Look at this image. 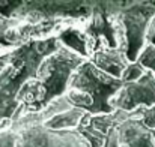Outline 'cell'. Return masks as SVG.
I'll return each mask as SVG.
<instances>
[{
  "instance_id": "6da1fadb",
  "label": "cell",
  "mask_w": 155,
  "mask_h": 147,
  "mask_svg": "<svg viewBox=\"0 0 155 147\" xmlns=\"http://www.w3.org/2000/svg\"><path fill=\"white\" fill-rule=\"evenodd\" d=\"M57 36L32 39L8 53L9 63L0 74V123L12 120L20 108V98L38 80L42 62L60 48Z\"/></svg>"
},
{
  "instance_id": "7a4b0ae2",
  "label": "cell",
  "mask_w": 155,
  "mask_h": 147,
  "mask_svg": "<svg viewBox=\"0 0 155 147\" xmlns=\"http://www.w3.org/2000/svg\"><path fill=\"white\" fill-rule=\"evenodd\" d=\"M84 62V57L60 45V48L42 62L38 80L33 81L21 95L20 108L12 120H17L24 114L41 113L53 101L65 96L72 75Z\"/></svg>"
},
{
  "instance_id": "3957f363",
  "label": "cell",
  "mask_w": 155,
  "mask_h": 147,
  "mask_svg": "<svg viewBox=\"0 0 155 147\" xmlns=\"http://www.w3.org/2000/svg\"><path fill=\"white\" fill-rule=\"evenodd\" d=\"M124 84L125 83L122 80L104 74L91 60H86L72 75L68 90L84 95L89 101L87 114L98 116L114 111L111 102L122 90Z\"/></svg>"
},
{
  "instance_id": "277c9868",
  "label": "cell",
  "mask_w": 155,
  "mask_h": 147,
  "mask_svg": "<svg viewBox=\"0 0 155 147\" xmlns=\"http://www.w3.org/2000/svg\"><path fill=\"white\" fill-rule=\"evenodd\" d=\"M11 129L18 135L17 147H91L77 129H50L33 114L12 120Z\"/></svg>"
},
{
  "instance_id": "5b68a950",
  "label": "cell",
  "mask_w": 155,
  "mask_h": 147,
  "mask_svg": "<svg viewBox=\"0 0 155 147\" xmlns=\"http://www.w3.org/2000/svg\"><path fill=\"white\" fill-rule=\"evenodd\" d=\"M122 6L124 2H95L91 18L81 24L89 39L91 54L101 42H105L110 48L125 47L124 29L120 23Z\"/></svg>"
},
{
  "instance_id": "8992f818",
  "label": "cell",
  "mask_w": 155,
  "mask_h": 147,
  "mask_svg": "<svg viewBox=\"0 0 155 147\" xmlns=\"http://www.w3.org/2000/svg\"><path fill=\"white\" fill-rule=\"evenodd\" d=\"M154 18L155 2H124L120 23L130 63H136L148 45V35Z\"/></svg>"
},
{
  "instance_id": "52a82bcc",
  "label": "cell",
  "mask_w": 155,
  "mask_h": 147,
  "mask_svg": "<svg viewBox=\"0 0 155 147\" xmlns=\"http://www.w3.org/2000/svg\"><path fill=\"white\" fill-rule=\"evenodd\" d=\"M94 5L95 2H23L14 18L27 24H38L48 20H75L84 23L91 18Z\"/></svg>"
},
{
  "instance_id": "ba28073f",
  "label": "cell",
  "mask_w": 155,
  "mask_h": 147,
  "mask_svg": "<svg viewBox=\"0 0 155 147\" xmlns=\"http://www.w3.org/2000/svg\"><path fill=\"white\" fill-rule=\"evenodd\" d=\"M114 110L133 113L139 108H148L155 105V72L148 71L137 81L125 83L122 90L113 99Z\"/></svg>"
},
{
  "instance_id": "9c48e42d",
  "label": "cell",
  "mask_w": 155,
  "mask_h": 147,
  "mask_svg": "<svg viewBox=\"0 0 155 147\" xmlns=\"http://www.w3.org/2000/svg\"><path fill=\"white\" fill-rule=\"evenodd\" d=\"M130 117L131 113L122 110H114L110 114L98 116L86 114L77 131L80 135L84 137V140L89 143L91 147H104L108 138L113 135V132L119 128V125L128 120Z\"/></svg>"
},
{
  "instance_id": "30bf717a",
  "label": "cell",
  "mask_w": 155,
  "mask_h": 147,
  "mask_svg": "<svg viewBox=\"0 0 155 147\" xmlns=\"http://www.w3.org/2000/svg\"><path fill=\"white\" fill-rule=\"evenodd\" d=\"M89 60L100 71H103L104 74H107L113 78H117V80H122L124 72L130 65L125 47L110 48V47H107L105 42H101L97 47V50L91 54Z\"/></svg>"
},
{
  "instance_id": "8fae6325",
  "label": "cell",
  "mask_w": 155,
  "mask_h": 147,
  "mask_svg": "<svg viewBox=\"0 0 155 147\" xmlns=\"http://www.w3.org/2000/svg\"><path fill=\"white\" fill-rule=\"evenodd\" d=\"M119 144L120 147H155L154 131L146 128L140 119L131 117L119 125Z\"/></svg>"
},
{
  "instance_id": "7c38bea8",
  "label": "cell",
  "mask_w": 155,
  "mask_h": 147,
  "mask_svg": "<svg viewBox=\"0 0 155 147\" xmlns=\"http://www.w3.org/2000/svg\"><path fill=\"white\" fill-rule=\"evenodd\" d=\"M83 23H78V24H74V23H69V21H65L56 36L59 38L60 44L66 48H69L71 51L77 53L78 56L84 57L86 60H89L91 57V45H89V39L83 30Z\"/></svg>"
},
{
  "instance_id": "4fadbf2b",
  "label": "cell",
  "mask_w": 155,
  "mask_h": 147,
  "mask_svg": "<svg viewBox=\"0 0 155 147\" xmlns=\"http://www.w3.org/2000/svg\"><path fill=\"white\" fill-rule=\"evenodd\" d=\"M87 113L81 108L72 107L69 110H65L59 114H56L50 120H47L44 123V126L50 128V129H57V131H66V129H77L81 123V120L84 119Z\"/></svg>"
},
{
  "instance_id": "5bb4252c",
  "label": "cell",
  "mask_w": 155,
  "mask_h": 147,
  "mask_svg": "<svg viewBox=\"0 0 155 147\" xmlns=\"http://www.w3.org/2000/svg\"><path fill=\"white\" fill-rule=\"evenodd\" d=\"M133 116L136 119H140L146 128L155 131V105L154 107H148V108H139L136 111H133Z\"/></svg>"
},
{
  "instance_id": "9a60e30c",
  "label": "cell",
  "mask_w": 155,
  "mask_h": 147,
  "mask_svg": "<svg viewBox=\"0 0 155 147\" xmlns=\"http://www.w3.org/2000/svg\"><path fill=\"white\" fill-rule=\"evenodd\" d=\"M146 72V69L139 63V62H136V63H130L128 65V68L125 69V72H124V77H122V81L124 83H131V81H137V80H140L142 77H143V74Z\"/></svg>"
},
{
  "instance_id": "2e32d148",
  "label": "cell",
  "mask_w": 155,
  "mask_h": 147,
  "mask_svg": "<svg viewBox=\"0 0 155 147\" xmlns=\"http://www.w3.org/2000/svg\"><path fill=\"white\" fill-rule=\"evenodd\" d=\"M145 69L148 71H154L155 72V47L154 45H146L145 50L142 51L139 60H137Z\"/></svg>"
},
{
  "instance_id": "e0dca14e",
  "label": "cell",
  "mask_w": 155,
  "mask_h": 147,
  "mask_svg": "<svg viewBox=\"0 0 155 147\" xmlns=\"http://www.w3.org/2000/svg\"><path fill=\"white\" fill-rule=\"evenodd\" d=\"M23 2H0V15L5 18H14Z\"/></svg>"
},
{
  "instance_id": "ac0fdd59",
  "label": "cell",
  "mask_w": 155,
  "mask_h": 147,
  "mask_svg": "<svg viewBox=\"0 0 155 147\" xmlns=\"http://www.w3.org/2000/svg\"><path fill=\"white\" fill-rule=\"evenodd\" d=\"M18 135L12 129L0 131V147H17Z\"/></svg>"
},
{
  "instance_id": "d6986e66",
  "label": "cell",
  "mask_w": 155,
  "mask_h": 147,
  "mask_svg": "<svg viewBox=\"0 0 155 147\" xmlns=\"http://www.w3.org/2000/svg\"><path fill=\"white\" fill-rule=\"evenodd\" d=\"M148 44L149 45H154L155 47V18L151 24V29H149V35H148Z\"/></svg>"
},
{
  "instance_id": "ffe728a7",
  "label": "cell",
  "mask_w": 155,
  "mask_h": 147,
  "mask_svg": "<svg viewBox=\"0 0 155 147\" xmlns=\"http://www.w3.org/2000/svg\"><path fill=\"white\" fill-rule=\"evenodd\" d=\"M8 53H9V51H8ZM8 53H6V54H3V56H0V74L5 71V68H6V66H8V63H9Z\"/></svg>"
},
{
  "instance_id": "44dd1931",
  "label": "cell",
  "mask_w": 155,
  "mask_h": 147,
  "mask_svg": "<svg viewBox=\"0 0 155 147\" xmlns=\"http://www.w3.org/2000/svg\"><path fill=\"white\" fill-rule=\"evenodd\" d=\"M154 135H155V131H154Z\"/></svg>"
}]
</instances>
